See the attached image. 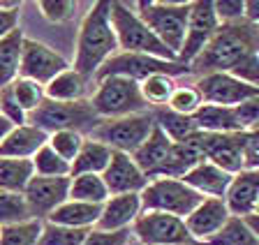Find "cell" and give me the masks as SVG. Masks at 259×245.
<instances>
[{
    "label": "cell",
    "mask_w": 259,
    "mask_h": 245,
    "mask_svg": "<svg viewBox=\"0 0 259 245\" xmlns=\"http://www.w3.org/2000/svg\"><path fill=\"white\" fill-rule=\"evenodd\" d=\"M120 51L118 37L111 23V3L100 0L86 17L81 19L79 33H76V46H74V70L86 79H95L97 72L104 67L111 56Z\"/></svg>",
    "instance_id": "obj_1"
},
{
    "label": "cell",
    "mask_w": 259,
    "mask_h": 245,
    "mask_svg": "<svg viewBox=\"0 0 259 245\" xmlns=\"http://www.w3.org/2000/svg\"><path fill=\"white\" fill-rule=\"evenodd\" d=\"M259 51V26L248 19L234 23H220L218 33L208 42L204 51L190 63V72L206 76L215 72H229L245 60L250 54Z\"/></svg>",
    "instance_id": "obj_2"
},
{
    "label": "cell",
    "mask_w": 259,
    "mask_h": 245,
    "mask_svg": "<svg viewBox=\"0 0 259 245\" xmlns=\"http://www.w3.org/2000/svg\"><path fill=\"white\" fill-rule=\"evenodd\" d=\"M141 21L157 35L164 46L178 58L183 49L192 3H160V0H139L132 5Z\"/></svg>",
    "instance_id": "obj_3"
},
{
    "label": "cell",
    "mask_w": 259,
    "mask_h": 245,
    "mask_svg": "<svg viewBox=\"0 0 259 245\" xmlns=\"http://www.w3.org/2000/svg\"><path fill=\"white\" fill-rule=\"evenodd\" d=\"M111 23L118 37L120 51H130V54H146L155 56L162 60H178L164 44L157 39V35L151 28L141 21V17L137 14V10L127 3H111Z\"/></svg>",
    "instance_id": "obj_4"
},
{
    "label": "cell",
    "mask_w": 259,
    "mask_h": 245,
    "mask_svg": "<svg viewBox=\"0 0 259 245\" xmlns=\"http://www.w3.org/2000/svg\"><path fill=\"white\" fill-rule=\"evenodd\" d=\"M93 111L102 120L123 118V116L151 111L146 104L141 88L127 76H107L95 83V93L91 95Z\"/></svg>",
    "instance_id": "obj_5"
},
{
    "label": "cell",
    "mask_w": 259,
    "mask_h": 245,
    "mask_svg": "<svg viewBox=\"0 0 259 245\" xmlns=\"http://www.w3.org/2000/svg\"><path fill=\"white\" fill-rule=\"evenodd\" d=\"M155 125L157 123L153 111H141V114L123 116V118L102 120L88 136L95 139V141L107 143L111 151L135 155L146 143V139L153 134Z\"/></svg>",
    "instance_id": "obj_6"
},
{
    "label": "cell",
    "mask_w": 259,
    "mask_h": 245,
    "mask_svg": "<svg viewBox=\"0 0 259 245\" xmlns=\"http://www.w3.org/2000/svg\"><path fill=\"white\" fill-rule=\"evenodd\" d=\"M28 123L44 130L47 134H54L58 130L93 132L102 123V118L93 111L91 100H86V102H51V100H47L37 111H32L28 116Z\"/></svg>",
    "instance_id": "obj_7"
},
{
    "label": "cell",
    "mask_w": 259,
    "mask_h": 245,
    "mask_svg": "<svg viewBox=\"0 0 259 245\" xmlns=\"http://www.w3.org/2000/svg\"><path fill=\"white\" fill-rule=\"evenodd\" d=\"M206 197H201L197 190H192L183 178H153L148 180L146 190L141 192L144 211L169 213V215H176V218L183 220Z\"/></svg>",
    "instance_id": "obj_8"
},
{
    "label": "cell",
    "mask_w": 259,
    "mask_h": 245,
    "mask_svg": "<svg viewBox=\"0 0 259 245\" xmlns=\"http://www.w3.org/2000/svg\"><path fill=\"white\" fill-rule=\"evenodd\" d=\"M190 65H183L178 60H162L155 56H146V54H130V51H118L116 56L104 63V67L97 72L95 83L100 79L107 76H127L132 81L141 83L144 79H148L151 74H169V76H178V74H188Z\"/></svg>",
    "instance_id": "obj_9"
},
{
    "label": "cell",
    "mask_w": 259,
    "mask_h": 245,
    "mask_svg": "<svg viewBox=\"0 0 259 245\" xmlns=\"http://www.w3.org/2000/svg\"><path fill=\"white\" fill-rule=\"evenodd\" d=\"M132 234L141 245H183L197 243L183 218L160 211H144L132 224Z\"/></svg>",
    "instance_id": "obj_10"
},
{
    "label": "cell",
    "mask_w": 259,
    "mask_h": 245,
    "mask_svg": "<svg viewBox=\"0 0 259 245\" xmlns=\"http://www.w3.org/2000/svg\"><path fill=\"white\" fill-rule=\"evenodd\" d=\"M197 143L204 160L218 164L227 174L236 176L245 169V132H227V134L199 132Z\"/></svg>",
    "instance_id": "obj_11"
},
{
    "label": "cell",
    "mask_w": 259,
    "mask_h": 245,
    "mask_svg": "<svg viewBox=\"0 0 259 245\" xmlns=\"http://www.w3.org/2000/svg\"><path fill=\"white\" fill-rule=\"evenodd\" d=\"M220 28V19L215 14V7L210 0H197L192 3L190 10V21H188V35H185L183 49L178 54V63L190 65L201 51L208 46L213 35Z\"/></svg>",
    "instance_id": "obj_12"
},
{
    "label": "cell",
    "mask_w": 259,
    "mask_h": 245,
    "mask_svg": "<svg viewBox=\"0 0 259 245\" xmlns=\"http://www.w3.org/2000/svg\"><path fill=\"white\" fill-rule=\"evenodd\" d=\"M70 67H72L70 63L56 49H51L49 44L26 37V42H23V58H21V74L19 76L37 81L47 88L56 76L63 74Z\"/></svg>",
    "instance_id": "obj_13"
},
{
    "label": "cell",
    "mask_w": 259,
    "mask_h": 245,
    "mask_svg": "<svg viewBox=\"0 0 259 245\" xmlns=\"http://www.w3.org/2000/svg\"><path fill=\"white\" fill-rule=\"evenodd\" d=\"M194 86L199 88L206 104H218V107H238L248 100L259 97V88L250 86V83L241 81V79H236L234 74H227V72L206 74Z\"/></svg>",
    "instance_id": "obj_14"
},
{
    "label": "cell",
    "mask_w": 259,
    "mask_h": 245,
    "mask_svg": "<svg viewBox=\"0 0 259 245\" xmlns=\"http://www.w3.org/2000/svg\"><path fill=\"white\" fill-rule=\"evenodd\" d=\"M70 183H72V176H60V178L35 176L28 183L26 192H23L32 218L47 220L56 208L63 206L70 199Z\"/></svg>",
    "instance_id": "obj_15"
},
{
    "label": "cell",
    "mask_w": 259,
    "mask_h": 245,
    "mask_svg": "<svg viewBox=\"0 0 259 245\" xmlns=\"http://www.w3.org/2000/svg\"><path fill=\"white\" fill-rule=\"evenodd\" d=\"M104 183L109 187V194H141L148 185V176L141 171V167L135 162L127 153L113 151L111 162L102 174Z\"/></svg>",
    "instance_id": "obj_16"
},
{
    "label": "cell",
    "mask_w": 259,
    "mask_h": 245,
    "mask_svg": "<svg viewBox=\"0 0 259 245\" xmlns=\"http://www.w3.org/2000/svg\"><path fill=\"white\" fill-rule=\"evenodd\" d=\"M229 218H232V213L227 208L225 199L206 197L204 202L185 218V224H188L192 238L197 240V243L206 245L227 222H229Z\"/></svg>",
    "instance_id": "obj_17"
},
{
    "label": "cell",
    "mask_w": 259,
    "mask_h": 245,
    "mask_svg": "<svg viewBox=\"0 0 259 245\" xmlns=\"http://www.w3.org/2000/svg\"><path fill=\"white\" fill-rule=\"evenodd\" d=\"M227 208L234 218H248L259 206V169H243L232 178L225 194Z\"/></svg>",
    "instance_id": "obj_18"
},
{
    "label": "cell",
    "mask_w": 259,
    "mask_h": 245,
    "mask_svg": "<svg viewBox=\"0 0 259 245\" xmlns=\"http://www.w3.org/2000/svg\"><path fill=\"white\" fill-rule=\"evenodd\" d=\"M141 213H144L141 194H113L104 202L102 215L95 229H102V231L130 229V224H135Z\"/></svg>",
    "instance_id": "obj_19"
},
{
    "label": "cell",
    "mask_w": 259,
    "mask_h": 245,
    "mask_svg": "<svg viewBox=\"0 0 259 245\" xmlns=\"http://www.w3.org/2000/svg\"><path fill=\"white\" fill-rule=\"evenodd\" d=\"M49 143V134L39 127L30 125H19L10 132L5 141L0 143V158H21V160H32L37 155V151Z\"/></svg>",
    "instance_id": "obj_20"
},
{
    "label": "cell",
    "mask_w": 259,
    "mask_h": 245,
    "mask_svg": "<svg viewBox=\"0 0 259 245\" xmlns=\"http://www.w3.org/2000/svg\"><path fill=\"white\" fill-rule=\"evenodd\" d=\"M232 174H227L225 169H220L218 164L208 162V160L199 162L190 174L183 176L185 183L201 197H218V199H225L227 190L232 185Z\"/></svg>",
    "instance_id": "obj_21"
},
{
    "label": "cell",
    "mask_w": 259,
    "mask_h": 245,
    "mask_svg": "<svg viewBox=\"0 0 259 245\" xmlns=\"http://www.w3.org/2000/svg\"><path fill=\"white\" fill-rule=\"evenodd\" d=\"M171 148H174V141L155 125L153 134L146 139V143L132 155V158H135V162L141 167V171L148 176V180H153V178H157L162 167L167 164L169 155H171Z\"/></svg>",
    "instance_id": "obj_22"
},
{
    "label": "cell",
    "mask_w": 259,
    "mask_h": 245,
    "mask_svg": "<svg viewBox=\"0 0 259 245\" xmlns=\"http://www.w3.org/2000/svg\"><path fill=\"white\" fill-rule=\"evenodd\" d=\"M104 204H86V202H74L67 199L63 206H58L51 215L47 218V222L63 224V227L72 229H95L102 215Z\"/></svg>",
    "instance_id": "obj_23"
},
{
    "label": "cell",
    "mask_w": 259,
    "mask_h": 245,
    "mask_svg": "<svg viewBox=\"0 0 259 245\" xmlns=\"http://www.w3.org/2000/svg\"><path fill=\"white\" fill-rule=\"evenodd\" d=\"M199 134V132H197ZM197 134L188 141L174 143L171 155H169L167 164L162 167V171L157 174V178H183L185 174L197 167L199 162H204V155H201V148L197 143Z\"/></svg>",
    "instance_id": "obj_24"
},
{
    "label": "cell",
    "mask_w": 259,
    "mask_h": 245,
    "mask_svg": "<svg viewBox=\"0 0 259 245\" xmlns=\"http://www.w3.org/2000/svg\"><path fill=\"white\" fill-rule=\"evenodd\" d=\"M23 35L21 28L0 39V88H7L21 74V58H23Z\"/></svg>",
    "instance_id": "obj_25"
},
{
    "label": "cell",
    "mask_w": 259,
    "mask_h": 245,
    "mask_svg": "<svg viewBox=\"0 0 259 245\" xmlns=\"http://www.w3.org/2000/svg\"><path fill=\"white\" fill-rule=\"evenodd\" d=\"M88 83H91V79L81 76L74 67H70L56 76L44 90H47V100H51V102H86Z\"/></svg>",
    "instance_id": "obj_26"
},
{
    "label": "cell",
    "mask_w": 259,
    "mask_h": 245,
    "mask_svg": "<svg viewBox=\"0 0 259 245\" xmlns=\"http://www.w3.org/2000/svg\"><path fill=\"white\" fill-rule=\"evenodd\" d=\"M111 155L113 151L102 141H95L91 136H86V143L83 148L79 151L76 160L72 162V176H79V174H104V169L109 167L111 162Z\"/></svg>",
    "instance_id": "obj_27"
},
{
    "label": "cell",
    "mask_w": 259,
    "mask_h": 245,
    "mask_svg": "<svg viewBox=\"0 0 259 245\" xmlns=\"http://www.w3.org/2000/svg\"><path fill=\"white\" fill-rule=\"evenodd\" d=\"M197 127L201 132H213V134H227V132H241L236 123V111L234 107H218V104H204L197 114L192 116Z\"/></svg>",
    "instance_id": "obj_28"
},
{
    "label": "cell",
    "mask_w": 259,
    "mask_h": 245,
    "mask_svg": "<svg viewBox=\"0 0 259 245\" xmlns=\"http://www.w3.org/2000/svg\"><path fill=\"white\" fill-rule=\"evenodd\" d=\"M32 178H35V164H32V160L0 158V190L21 192L23 194Z\"/></svg>",
    "instance_id": "obj_29"
},
{
    "label": "cell",
    "mask_w": 259,
    "mask_h": 245,
    "mask_svg": "<svg viewBox=\"0 0 259 245\" xmlns=\"http://www.w3.org/2000/svg\"><path fill=\"white\" fill-rule=\"evenodd\" d=\"M153 116H155L157 127H160L174 143L188 141L197 132H201L192 116H181V114H176V111L167 109V107H164V109H153Z\"/></svg>",
    "instance_id": "obj_30"
},
{
    "label": "cell",
    "mask_w": 259,
    "mask_h": 245,
    "mask_svg": "<svg viewBox=\"0 0 259 245\" xmlns=\"http://www.w3.org/2000/svg\"><path fill=\"white\" fill-rule=\"evenodd\" d=\"M109 187L100 174H79L72 176L70 199L86 204H104L109 199Z\"/></svg>",
    "instance_id": "obj_31"
},
{
    "label": "cell",
    "mask_w": 259,
    "mask_h": 245,
    "mask_svg": "<svg viewBox=\"0 0 259 245\" xmlns=\"http://www.w3.org/2000/svg\"><path fill=\"white\" fill-rule=\"evenodd\" d=\"M141 88V95H144L146 104H148V109H164L171 100V95L176 93V79L169 74H151L148 79L139 83Z\"/></svg>",
    "instance_id": "obj_32"
},
{
    "label": "cell",
    "mask_w": 259,
    "mask_h": 245,
    "mask_svg": "<svg viewBox=\"0 0 259 245\" xmlns=\"http://www.w3.org/2000/svg\"><path fill=\"white\" fill-rule=\"evenodd\" d=\"M28 220H35V218H32L30 208H28L26 197L21 192L0 190V227L28 222Z\"/></svg>",
    "instance_id": "obj_33"
},
{
    "label": "cell",
    "mask_w": 259,
    "mask_h": 245,
    "mask_svg": "<svg viewBox=\"0 0 259 245\" xmlns=\"http://www.w3.org/2000/svg\"><path fill=\"white\" fill-rule=\"evenodd\" d=\"M44 220H28V222L0 227V245H39Z\"/></svg>",
    "instance_id": "obj_34"
},
{
    "label": "cell",
    "mask_w": 259,
    "mask_h": 245,
    "mask_svg": "<svg viewBox=\"0 0 259 245\" xmlns=\"http://www.w3.org/2000/svg\"><path fill=\"white\" fill-rule=\"evenodd\" d=\"M206 245H259V238L243 218H229V222L218 231Z\"/></svg>",
    "instance_id": "obj_35"
},
{
    "label": "cell",
    "mask_w": 259,
    "mask_h": 245,
    "mask_svg": "<svg viewBox=\"0 0 259 245\" xmlns=\"http://www.w3.org/2000/svg\"><path fill=\"white\" fill-rule=\"evenodd\" d=\"M32 164H35V176H47V178L72 176V164L60 158L49 143L37 151V155L32 158Z\"/></svg>",
    "instance_id": "obj_36"
},
{
    "label": "cell",
    "mask_w": 259,
    "mask_h": 245,
    "mask_svg": "<svg viewBox=\"0 0 259 245\" xmlns=\"http://www.w3.org/2000/svg\"><path fill=\"white\" fill-rule=\"evenodd\" d=\"M12 93H14L19 107H21L28 116H30L32 111H37L39 107L47 102V90H44L42 83L23 79V76H19V79L12 83Z\"/></svg>",
    "instance_id": "obj_37"
},
{
    "label": "cell",
    "mask_w": 259,
    "mask_h": 245,
    "mask_svg": "<svg viewBox=\"0 0 259 245\" xmlns=\"http://www.w3.org/2000/svg\"><path fill=\"white\" fill-rule=\"evenodd\" d=\"M88 231L91 229H72V227H63V224H54L44 220L39 245H83Z\"/></svg>",
    "instance_id": "obj_38"
},
{
    "label": "cell",
    "mask_w": 259,
    "mask_h": 245,
    "mask_svg": "<svg viewBox=\"0 0 259 245\" xmlns=\"http://www.w3.org/2000/svg\"><path fill=\"white\" fill-rule=\"evenodd\" d=\"M86 143V134L83 132H76V130H58L54 134H49V146L54 148L63 160L67 162H74L79 151L83 148Z\"/></svg>",
    "instance_id": "obj_39"
},
{
    "label": "cell",
    "mask_w": 259,
    "mask_h": 245,
    "mask_svg": "<svg viewBox=\"0 0 259 245\" xmlns=\"http://www.w3.org/2000/svg\"><path fill=\"white\" fill-rule=\"evenodd\" d=\"M204 104L206 102H204V97H201L197 86H178L176 93H174L171 100H169L167 109L176 111V114H181V116H194Z\"/></svg>",
    "instance_id": "obj_40"
},
{
    "label": "cell",
    "mask_w": 259,
    "mask_h": 245,
    "mask_svg": "<svg viewBox=\"0 0 259 245\" xmlns=\"http://www.w3.org/2000/svg\"><path fill=\"white\" fill-rule=\"evenodd\" d=\"M42 17L51 23H65L74 17L76 3L74 0H39L37 3Z\"/></svg>",
    "instance_id": "obj_41"
},
{
    "label": "cell",
    "mask_w": 259,
    "mask_h": 245,
    "mask_svg": "<svg viewBox=\"0 0 259 245\" xmlns=\"http://www.w3.org/2000/svg\"><path fill=\"white\" fill-rule=\"evenodd\" d=\"M0 116H5V118L10 120V123H14L16 127L28 123V114L19 107L14 93H12V86L0 88Z\"/></svg>",
    "instance_id": "obj_42"
},
{
    "label": "cell",
    "mask_w": 259,
    "mask_h": 245,
    "mask_svg": "<svg viewBox=\"0 0 259 245\" xmlns=\"http://www.w3.org/2000/svg\"><path fill=\"white\" fill-rule=\"evenodd\" d=\"M83 245H130V229H120V231L91 229Z\"/></svg>",
    "instance_id": "obj_43"
},
{
    "label": "cell",
    "mask_w": 259,
    "mask_h": 245,
    "mask_svg": "<svg viewBox=\"0 0 259 245\" xmlns=\"http://www.w3.org/2000/svg\"><path fill=\"white\" fill-rule=\"evenodd\" d=\"M213 7L220 23H234L245 19V0H215Z\"/></svg>",
    "instance_id": "obj_44"
},
{
    "label": "cell",
    "mask_w": 259,
    "mask_h": 245,
    "mask_svg": "<svg viewBox=\"0 0 259 245\" xmlns=\"http://www.w3.org/2000/svg\"><path fill=\"white\" fill-rule=\"evenodd\" d=\"M234 111H236L238 130H241V132H250L259 123V97L238 104V107H234Z\"/></svg>",
    "instance_id": "obj_45"
},
{
    "label": "cell",
    "mask_w": 259,
    "mask_h": 245,
    "mask_svg": "<svg viewBox=\"0 0 259 245\" xmlns=\"http://www.w3.org/2000/svg\"><path fill=\"white\" fill-rule=\"evenodd\" d=\"M229 74H234L236 79L250 83V86L259 88V51L257 54H250L245 60H241Z\"/></svg>",
    "instance_id": "obj_46"
},
{
    "label": "cell",
    "mask_w": 259,
    "mask_h": 245,
    "mask_svg": "<svg viewBox=\"0 0 259 245\" xmlns=\"http://www.w3.org/2000/svg\"><path fill=\"white\" fill-rule=\"evenodd\" d=\"M19 19H21V12L19 10H7V7H0V39L7 37L10 33H14L19 26Z\"/></svg>",
    "instance_id": "obj_47"
},
{
    "label": "cell",
    "mask_w": 259,
    "mask_h": 245,
    "mask_svg": "<svg viewBox=\"0 0 259 245\" xmlns=\"http://www.w3.org/2000/svg\"><path fill=\"white\" fill-rule=\"evenodd\" d=\"M245 169H259V134L245 132Z\"/></svg>",
    "instance_id": "obj_48"
},
{
    "label": "cell",
    "mask_w": 259,
    "mask_h": 245,
    "mask_svg": "<svg viewBox=\"0 0 259 245\" xmlns=\"http://www.w3.org/2000/svg\"><path fill=\"white\" fill-rule=\"evenodd\" d=\"M245 19L259 26V0H245Z\"/></svg>",
    "instance_id": "obj_49"
},
{
    "label": "cell",
    "mask_w": 259,
    "mask_h": 245,
    "mask_svg": "<svg viewBox=\"0 0 259 245\" xmlns=\"http://www.w3.org/2000/svg\"><path fill=\"white\" fill-rule=\"evenodd\" d=\"M14 127H16L14 123H10V120H7L5 116H0V143H3V141L7 139V136H10V132L14 130Z\"/></svg>",
    "instance_id": "obj_50"
},
{
    "label": "cell",
    "mask_w": 259,
    "mask_h": 245,
    "mask_svg": "<svg viewBox=\"0 0 259 245\" xmlns=\"http://www.w3.org/2000/svg\"><path fill=\"white\" fill-rule=\"evenodd\" d=\"M245 222H248V227L254 231V236L259 238V213H252V215H248V218H243Z\"/></svg>",
    "instance_id": "obj_51"
},
{
    "label": "cell",
    "mask_w": 259,
    "mask_h": 245,
    "mask_svg": "<svg viewBox=\"0 0 259 245\" xmlns=\"http://www.w3.org/2000/svg\"><path fill=\"white\" fill-rule=\"evenodd\" d=\"M250 134H259V123H257V125L252 127V130H250Z\"/></svg>",
    "instance_id": "obj_52"
},
{
    "label": "cell",
    "mask_w": 259,
    "mask_h": 245,
    "mask_svg": "<svg viewBox=\"0 0 259 245\" xmlns=\"http://www.w3.org/2000/svg\"><path fill=\"white\" fill-rule=\"evenodd\" d=\"M183 245H201V243H183Z\"/></svg>",
    "instance_id": "obj_53"
},
{
    "label": "cell",
    "mask_w": 259,
    "mask_h": 245,
    "mask_svg": "<svg viewBox=\"0 0 259 245\" xmlns=\"http://www.w3.org/2000/svg\"><path fill=\"white\" fill-rule=\"evenodd\" d=\"M257 213H259V206H257Z\"/></svg>",
    "instance_id": "obj_54"
}]
</instances>
